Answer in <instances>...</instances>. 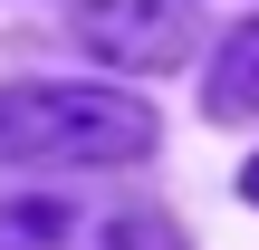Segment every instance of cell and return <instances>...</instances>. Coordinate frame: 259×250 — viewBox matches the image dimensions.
Masks as SVG:
<instances>
[{"instance_id": "5b68a950", "label": "cell", "mask_w": 259, "mask_h": 250, "mask_svg": "<svg viewBox=\"0 0 259 250\" xmlns=\"http://www.w3.org/2000/svg\"><path fill=\"white\" fill-rule=\"evenodd\" d=\"M240 193H250V202H259V164H250V173H240Z\"/></svg>"}, {"instance_id": "7a4b0ae2", "label": "cell", "mask_w": 259, "mask_h": 250, "mask_svg": "<svg viewBox=\"0 0 259 250\" xmlns=\"http://www.w3.org/2000/svg\"><path fill=\"white\" fill-rule=\"evenodd\" d=\"M0 250H183L144 202H0Z\"/></svg>"}, {"instance_id": "3957f363", "label": "cell", "mask_w": 259, "mask_h": 250, "mask_svg": "<svg viewBox=\"0 0 259 250\" xmlns=\"http://www.w3.org/2000/svg\"><path fill=\"white\" fill-rule=\"evenodd\" d=\"M67 29H77V48H96L115 67H183L202 48V29H192L183 0H77Z\"/></svg>"}, {"instance_id": "6da1fadb", "label": "cell", "mask_w": 259, "mask_h": 250, "mask_svg": "<svg viewBox=\"0 0 259 250\" xmlns=\"http://www.w3.org/2000/svg\"><path fill=\"white\" fill-rule=\"evenodd\" d=\"M154 154V106L115 87H0V164H135Z\"/></svg>"}, {"instance_id": "277c9868", "label": "cell", "mask_w": 259, "mask_h": 250, "mask_svg": "<svg viewBox=\"0 0 259 250\" xmlns=\"http://www.w3.org/2000/svg\"><path fill=\"white\" fill-rule=\"evenodd\" d=\"M202 106H211L221 125H250V116H259V19L221 39V67L202 77Z\"/></svg>"}]
</instances>
